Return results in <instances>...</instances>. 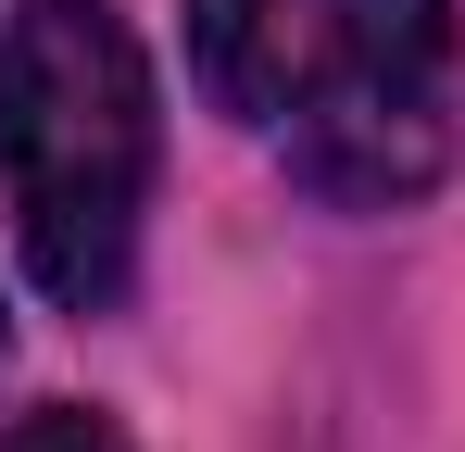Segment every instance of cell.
<instances>
[{
	"instance_id": "6da1fadb",
	"label": "cell",
	"mask_w": 465,
	"mask_h": 452,
	"mask_svg": "<svg viewBox=\"0 0 465 452\" xmlns=\"http://www.w3.org/2000/svg\"><path fill=\"white\" fill-rule=\"evenodd\" d=\"M189 75L340 214H402L453 176V0H189Z\"/></svg>"
},
{
	"instance_id": "7a4b0ae2",
	"label": "cell",
	"mask_w": 465,
	"mask_h": 452,
	"mask_svg": "<svg viewBox=\"0 0 465 452\" xmlns=\"http://www.w3.org/2000/svg\"><path fill=\"white\" fill-rule=\"evenodd\" d=\"M152 51L114 0H25L0 25V214L64 314H126L152 226Z\"/></svg>"
},
{
	"instance_id": "3957f363",
	"label": "cell",
	"mask_w": 465,
	"mask_h": 452,
	"mask_svg": "<svg viewBox=\"0 0 465 452\" xmlns=\"http://www.w3.org/2000/svg\"><path fill=\"white\" fill-rule=\"evenodd\" d=\"M0 452H139L114 415H88V402H38V415H13Z\"/></svg>"
}]
</instances>
